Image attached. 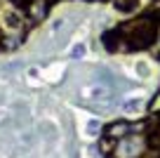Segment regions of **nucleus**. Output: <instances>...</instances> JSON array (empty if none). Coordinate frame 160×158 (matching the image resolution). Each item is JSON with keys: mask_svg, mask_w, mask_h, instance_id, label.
<instances>
[{"mask_svg": "<svg viewBox=\"0 0 160 158\" xmlns=\"http://www.w3.org/2000/svg\"><path fill=\"white\" fill-rule=\"evenodd\" d=\"M151 19H153V21H155V24H160V10H155V12H153V14H151Z\"/></svg>", "mask_w": 160, "mask_h": 158, "instance_id": "9b49d317", "label": "nucleus"}, {"mask_svg": "<svg viewBox=\"0 0 160 158\" xmlns=\"http://www.w3.org/2000/svg\"><path fill=\"white\" fill-rule=\"evenodd\" d=\"M82 97H85L87 104L101 106V109L113 104V97H111V92L104 87V85H87V87H82Z\"/></svg>", "mask_w": 160, "mask_h": 158, "instance_id": "f03ea898", "label": "nucleus"}, {"mask_svg": "<svg viewBox=\"0 0 160 158\" xmlns=\"http://www.w3.org/2000/svg\"><path fill=\"white\" fill-rule=\"evenodd\" d=\"M141 104H144L141 99H132V102H125V111H137Z\"/></svg>", "mask_w": 160, "mask_h": 158, "instance_id": "6e6552de", "label": "nucleus"}, {"mask_svg": "<svg viewBox=\"0 0 160 158\" xmlns=\"http://www.w3.org/2000/svg\"><path fill=\"white\" fill-rule=\"evenodd\" d=\"M146 142L151 144V146H155V149H160V123L155 125L153 130H151V134L146 137Z\"/></svg>", "mask_w": 160, "mask_h": 158, "instance_id": "0eeeda50", "label": "nucleus"}, {"mask_svg": "<svg viewBox=\"0 0 160 158\" xmlns=\"http://www.w3.org/2000/svg\"><path fill=\"white\" fill-rule=\"evenodd\" d=\"M101 43H104V47L108 50V52H115V50H120V38H118V31H106L104 35H101Z\"/></svg>", "mask_w": 160, "mask_h": 158, "instance_id": "39448f33", "label": "nucleus"}, {"mask_svg": "<svg viewBox=\"0 0 160 158\" xmlns=\"http://www.w3.org/2000/svg\"><path fill=\"white\" fill-rule=\"evenodd\" d=\"M87 130H90V132L94 134L97 130H99V123H97V120H90V123H87Z\"/></svg>", "mask_w": 160, "mask_h": 158, "instance_id": "9d476101", "label": "nucleus"}, {"mask_svg": "<svg viewBox=\"0 0 160 158\" xmlns=\"http://www.w3.org/2000/svg\"><path fill=\"white\" fill-rule=\"evenodd\" d=\"M26 12H28L31 21H33V24H38V21L45 17V12H47V3H45V0H33V3L26 7Z\"/></svg>", "mask_w": 160, "mask_h": 158, "instance_id": "20e7f679", "label": "nucleus"}, {"mask_svg": "<svg viewBox=\"0 0 160 158\" xmlns=\"http://www.w3.org/2000/svg\"><path fill=\"white\" fill-rule=\"evenodd\" d=\"M118 38H120V47H125L127 52H137V50H146L155 43L158 38V24L153 19H134L127 24L118 26Z\"/></svg>", "mask_w": 160, "mask_h": 158, "instance_id": "f257e3e1", "label": "nucleus"}, {"mask_svg": "<svg viewBox=\"0 0 160 158\" xmlns=\"http://www.w3.org/2000/svg\"><path fill=\"white\" fill-rule=\"evenodd\" d=\"M82 55H85V45H75V47H73V57H75V59H80Z\"/></svg>", "mask_w": 160, "mask_h": 158, "instance_id": "1a4fd4ad", "label": "nucleus"}, {"mask_svg": "<svg viewBox=\"0 0 160 158\" xmlns=\"http://www.w3.org/2000/svg\"><path fill=\"white\" fill-rule=\"evenodd\" d=\"M137 7H139V0H115V10L125 12V14H130V12H134Z\"/></svg>", "mask_w": 160, "mask_h": 158, "instance_id": "423d86ee", "label": "nucleus"}, {"mask_svg": "<svg viewBox=\"0 0 160 158\" xmlns=\"http://www.w3.org/2000/svg\"><path fill=\"white\" fill-rule=\"evenodd\" d=\"M127 132H130V125H127L125 120H115V123H111L108 128L104 130V134L108 139H125Z\"/></svg>", "mask_w": 160, "mask_h": 158, "instance_id": "7ed1b4c3", "label": "nucleus"}]
</instances>
